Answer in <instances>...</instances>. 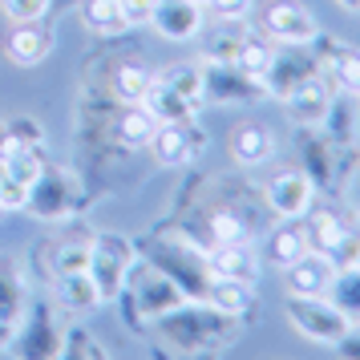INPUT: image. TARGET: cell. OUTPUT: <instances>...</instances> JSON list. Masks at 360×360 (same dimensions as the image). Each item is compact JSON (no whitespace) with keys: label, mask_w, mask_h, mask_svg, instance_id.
<instances>
[{"label":"cell","mask_w":360,"mask_h":360,"mask_svg":"<svg viewBox=\"0 0 360 360\" xmlns=\"http://www.w3.org/2000/svg\"><path fill=\"white\" fill-rule=\"evenodd\" d=\"M162 166H186L198 158V146H207V134L195 130V122H166L146 142Z\"/></svg>","instance_id":"cell-9"},{"label":"cell","mask_w":360,"mask_h":360,"mask_svg":"<svg viewBox=\"0 0 360 360\" xmlns=\"http://www.w3.org/2000/svg\"><path fill=\"white\" fill-rule=\"evenodd\" d=\"M142 105L154 114L158 126H166V122H195V114H198V105H191L182 94H174V89L162 85L158 77H154V85H150V94L142 98Z\"/></svg>","instance_id":"cell-15"},{"label":"cell","mask_w":360,"mask_h":360,"mask_svg":"<svg viewBox=\"0 0 360 360\" xmlns=\"http://www.w3.org/2000/svg\"><path fill=\"white\" fill-rule=\"evenodd\" d=\"M162 85H170L174 94L191 101V105H202L207 101V82H202V65H174L166 69V73H154Z\"/></svg>","instance_id":"cell-23"},{"label":"cell","mask_w":360,"mask_h":360,"mask_svg":"<svg viewBox=\"0 0 360 360\" xmlns=\"http://www.w3.org/2000/svg\"><path fill=\"white\" fill-rule=\"evenodd\" d=\"M57 300L73 311H89L101 304L98 288H94V279L89 271H69V276H57Z\"/></svg>","instance_id":"cell-20"},{"label":"cell","mask_w":360,"mask_h":360,"mask_svg":"<svg viewBox=\"0 0 360 360\" xmlns=\"http://www.w3.org/2000/svg\"><path fill=\"white\" fill-rule=\"evenodd\" d=\"M251 4H255V0H207L202 8H207L219 25H239V20H247Z\"/></svg>","instance_id":"cell-29"},{"label":"cell","mask_w":360,"mask_h":360,"mask_svg":"<svg viewBox=\"0 0 360 360\" xmlns=\"http://www.w3.org/2000/svg\"><path fill=\"white\" fill-rule=\"evenodd\" d=\"M340 348V356H360V324H352L348 332H344V340L336 344Z\"/></svg>","instance_id":"cell-31"},{"label":"cell","mask_w":360,"mask_h":360,"mask_svg":"<svg viewBox=\"0 0 360 360\" xmlns=\"http://www.w3.org/2000/svg\"><path fill=\"white\" fill-rule=\"evenodd\" d=\"M117 4H122V13H126V25H130V29H142V25H150V13H154L158 0H117Z\"/></svg>","instance_id":"cell-30"},{"label":"cell","mask_w":360,"mask_h":360,"mask_svg":"<svg viewBox=\"0 0 360 360\" xmlns=\"http://www.w3.org/2000/svg\"><path fill=\"white\" fill-rule=\"evenodd\" d=\"M202 65V82H207V101H259L267 89L263 82L239 73L227 61H214V57H198Z\"/></svg>","instance_id":"cell-8"},{"label":"cell","mask_w":360,"mask_h":360,"mask_svg":"<svg viewBox=\"0 0 360 360\" xmlns=\"http://www.w3.org/2000/svg\"><path fill=\"white\" fill-rule=\"evenodd\" d=\"M332 105H336V85L328 82L320 69L308 73L300 85H292L288 98H283L288 117H292L295 126H304V130H320L328 117H332Z\"/></svg>","instance_id":"cell-3"},{"label":"cell","mask_w":360,"mask_h":360,"mask_svg":"<svg viewBox=\"0 0 360 360\" xmlns=\"http://www.w3.org/2000/svg\"><path fill=\"white\" fill-rule=\"evenodd\" d=\"M198 4H207V0H198Z\"/></svg>","instance_id":"cell-34"},{"label":"cell","mask_w":360,"mask_h":360,"mask_svg":"<svg viewBox=\"0 0 360 360\" xmlns=\"http://www.w3.org/2000/svg\"><path fill=\"white\" fill-rule=\"evenodd\" d=\"M255 283H243V279H219L211 276V283H207V292H202V300H207V308L214 311V316H227V320H239V316H247V308H251V300H255V292H251Z\"/></svg>","instance_id":"cell-13"},{"label":"cell","mask_w":360,"mask_h":360,"mask_svg":"<svg viewBox=\"0 0 360 360\" xmlns=\"http://www.w3.org/2000/svg\"><path fill=\"white\" fill-rule=\"evenodd\" d=\"M57 37L45 20H29V25H17V33L8 37V57L17 65H41L45 57L53 53Z\"/></svg>","instance_id":"cell-12"},{"label":"cell","mask_w":360,"mask_h":360,"mask_svg":"<svg viewBox=\"0 0 360 360\" xmlns=\"http://www.w3.org/2000/svg\"><path fill=\"white\" fill-rule=\"evenodd\" d=\"M211 239L214 243H247V223L239 214L219 211V214H211Z\"/></svg>","instance_id":"cell-28"},{"label":"cell","mask_w":360,"mask_h":360,"mask_svg":"<svg viewBox=\"0 0 360 360\" xmlns=\"http://www.w3.org/2000/svg\"><path fill=\"white\" fill-rule=\"evenodd\" d=\"M53 0H0V17L13 25H29V20H45Z\"/></svg>","instance_id":"cell-25"},{"label":"cell","mask_w":360,"mask_h":360,"mask_svg":"<svg viewBox=\"0 0 360 360\" xmlns=\"http://www.w3.org/2000/svg\"><path fill=\"white\" fill-rule=\"evenodd\" d=\"M82 20H85V29L98 33V37H122L126 29H130L117 0H85L82 4Z\"/></svg>","instance_id":"cell-18"},{"label":"cell","mask_w":360,"mask_h":360,"mask_svg":"<svg viewBox=\"0 0 360 360\" xmlns=\"http://www.w3.org/2000/svg\"><path fill=\"white\" fill-rule=\"evenodd\" d=\"M304 251H308L304 231L295 227V223H288V219H279V227L267 235V263H276V267H292Z\"/></svg>","instance_id":"cell-19"},{"label":"cell","mask_w":360,"mask_h":360,"mask_svg":"<svg viewBox=\"0 0 360 360\" xmlns=\"http://www.w3.org/2000/svg\"><path fill=\"white\" fill-rule=\"evenodd\" d=\"M288 320H292V328L300 332V336H308V340H316V344H336L344 340V332L352 328V320L344 316L328 295H300V292H292L288 295Z\"/></svg>","instance_id":"cell-1"},{"label":"cell","mask_w":360,"mask_h":360,"mask_svg":"<svg viewBox=\"0 0 360 360\" xmlns=\"http://www.w3.org/2000/svg\"><path fill=\"white\" fill-rule=\"evenodd\" d=\"M134 267V243L122 235H98L94 239V255H89V279L98 288L101 304H114L126 295Z\"/></svg>","instance_id":"cell-2"},{"label":"cell","mask_w":360,"mask_h":360,"mask_svg":"<svg viewBox=\"0 0 360 360\" xmlns=\"http://www.w3.org/2000/svg\"><path fill=\"white\" fill-rule=\"evenodd\" d=\"M29 198H33V186L0 162V211H29Z\"/></svg>","instance_id":"cell-24"},{"label":"cell","mask_w":360,"mask_h":360,"mask_svg":"<svg viewBox=\"0 0 360 360\" xmlns=\"http://www.w3.org/2000/svg\"><path fill=\"white\" fill-rule=\"evenodd\" d=\"M263 198H267V211L276 214V219L300 223L311 211V202H316V182L304 170H279L276 179L267 182Z\"/></svg>","instance_id":"cell-4"},{"label":"cell","mask_w":360,"mask_h":360,"mask_svg":"<svg viewBox=\"0 0 360 360\" xmlns=\"http://www.w3.org/2000/svg\"><path fill=\"white\" fill-rule=\"evenodd\" d=\"M344 8H352V13H360V0H340Z\"/></svg>","instance_id":"cell-32"},{"label":"cell","mask_w":360,"mask_h":360,"mask_svg":"<svg viewBox=\"0 0 360 360\" xmlns=\"http://www.w3.org/2000/svg\"><path fill=\"white\" fill-rule=\"evenodd\" d=\"M352 263H360V243H356V255H352Z\"/></svg>","instance_id":"cell-33"},{"label":"cell","mask_w":360,"mask_h":360,"mask_svg":"<svg viewBox=\"0 0 360 360\" xmlns=\"http://www.w3.org/2000/svg\"><path fill=\"white\" fill-rule=\"evenodd\" d=\"M356 150H360V142H356Z\"/></svg>","instance_id":"cell-36"},{"label":"cell","mask_w":360,"mask_h":360,"mask_svg":"<svg viewBox=\"0 0 360 360\" xmlns=\"http://www.w3.org/2000/svg\"><path fill=\"white\" fill-rule=\"evenodd\" d=\"M304 219H308V227H304V243H308V251L328 255L336 267H340V263H352L360 235H352V231H348V223H340L332 211H320V214L308 211Z\"/></svg>","instance_id":"cell-5"},{"label":"cell","mask_w":360,"mask_h":360,"mask_svg":"<svg viewBox=\"0 0 360 360\" xmlns=\"http://www.w3.org/2000/svg\"><path fill=\"white\" fill-rule=\"evenodd\" d=\"M202 263H207V276L219 279L255 283V276H259V255L251 251V243H214L202 251Z\"/></svg>","instance_id":"cell-10"},{"label":"cell","mask_w":360,"mask_h":360,"mask_svg":"<svg viewBox=\"0 0 360 360\" xmlns=\"http://www.w3.org/2000/svg\"><path fill=\"white\" fill-rule=\"evenodd\" d=\"M158 130V122L150 114L146 105L138 101V105H122V117H117V138L126 142V146H146L150 138Z\"/></svg>","instance_id":"cell-22"},{"label":"cell","mask_w":360,"mask_h":360,"mask_svg":"<svg viewBox=\"0 0 360 360\" xmlns=\"http://www.w3.org/2000/svg\"><path fill=\"white\" fill-rule=\"evenodd\" d=\"M89 255H94V239H85V243H61L57 247V276H69V271H89Z\"/></svg>","instance_id":"cell-26"},{"label":"cell","mask_w":360,"mask_h":360,"mask_svg":"<svg viewBox=\"0 0 360 360\" xmlns=\"http://www.w3.org/2000/svg\"><path fill=\"white\" fill-rule=\"evenodd\" d=\"M0 336H4V328H0Z\"/></svg>","instance_id":"cell-35"},{"label":"cell","mask_w":360,"mask_h":360,"mask_svg":"<svg viewBox=\"0 0 360 360\" xmlns=\"http://www.w3.org/2000/svg\"><path fill=\"white\" fill-rule=\"evenodd\" d=\"M154 85V73H150L142 61H122L114 73V94L122 98V105H138V101L150 94Z\"/></svg>","instance_id":"cell-21"},{"label":"cell","mask_w":360,"mask_h":360,"mask_svg":"<svg viewBox=\"0 0 360 360\" xmlns=\"http://www.w3.org/2000/svg\"><path fill=\"white\" fill-rule=\"evenodd\" d=\"M288 271V288L300 295H328L332 288V276H336V263L320 255V251H304L292 267H283Z\"/></svg>","instance_id":"cell-11"},{"label":"cell","mask_w":360,"mask_h":360,"mask_svg":"<svg viewBox=\"0 0 360 360\" xmlns=\"http://www.w3.org/2000/svg\"><path fill=\"white\" fill-rule=\"evenodd\" d=\"M263 29H267L271 41L288 45V49H304V45H311L320 37L316 17H311L304 4H295V0H276L267 8V17H263Z\"/></svg>","instance_id":"cell-6"},{"label":"cell","mask_w":360,"mask_h":360,"mask_svg":"<svg viewBox=\"0 0 360 360\" xmlns=\"http://www.w3.org/2000/svg\"><path fill=\"white\" fill-rule=\"evenodd\" d=\"M150 29L166 41H195L207 33V8L198 0H158L150 13Z\"/></svg>","instance_id":"cell-7"},{"label":"cell","mask_w":360,"mask_h":360,"mask_svg":"<svg viewBox=\"0 0 360 360\" xmlns=\"http://www.w3.org/2000/svg\"><path fill=\"white\" fill-rule=\"evenodd\" d=\"M328 300L356 324L360 320V263H340V267H336L332 288H328Z\"/></svg>","instance_id":"cell-17"},{"label":"cell","mask_w":360,"mask_h":360,"mask_svg":"<svg viewBox=\"0 0 360 360\" xmlns=\"http://www.w3.org/2000/svg\"><path fill=\"white\" fill-rule=\"evenodd\" d=\"M332 85L360 98V53H340V57H332Z\"/></svg>","instance_id":"cell-27"},{"label":"cell","mask_w":360,"mask_h":360,"mask_svg":"<svg viewBox=\"0 0 360 360\" xmlns=\"http://www.w3.org/2000/svg\"><path fill=\"white\" fill-rule=\"evenodd\" d=\"M0 214H4V211H0Z\"/></svg>","instance_id":"cell-37"},{"label":"cell","mask_w":360,"mask_h":360,"mask_svg":"<svg viewBox=\"0 0 360 360\" xmlns=\"http://www.w3.org/2000/svg\"><path fill=\"white\" fill-rule=\"evenodd\" d=\"M271 61H276V49L267 45V37L239 33V45H235V57H231V65L239 69V73L263 82V77H267V69H271Z\"/></svg>","instance_id":"cell-16"},{"label":"cell","mask_w":360,"mask_h":360,"mask_svg":"<svg viewBox=\"0 0 360 360\" xmlns=\"http://www.w3.org/2000/svg\"><path fill=\"white\" fill-rule=\"evenodd\" d=\"M271 154H276V138L263 126L243 122V126L231 130V158L239 166H263V162H271Z\"/></svg>","instance_id":"cell-14"}]
</instances>
